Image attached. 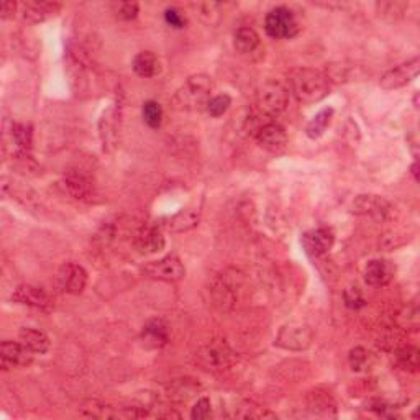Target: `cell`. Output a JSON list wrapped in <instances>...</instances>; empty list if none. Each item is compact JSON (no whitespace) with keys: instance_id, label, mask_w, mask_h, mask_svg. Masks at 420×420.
Masks as SVG:
<instances>
[{"instance_id":"24","label":"cell","mask_w":420,"mask_h":420,"mask_svg":"<svg viewBox=\"0 0 420 420\" xmlns=\"http://www.w3.org/2000/svg\"><path fill=\"white\" fill-rule=\"evenodd\" d=\"M233 45L235 50L241 54H250L260 46V36L253 28L243 27L240 30H237L235 36H233Z\"/></svg>"},{"instance_id":"18","label":"cell","mask_w":420,"mask_h":420,"mask_svg":"<svg viewBox=\"0 0 420 420\" xmlns=\"http://www.w3.org/2000/svg\"><path fill=\"white\" fill-rule=\"evenodd\" d=\"M61 10V6L58 2H43V0H36V2H25L22 6V17L28 23H41L46 22L48 18L58 15Z\"/></svg>"},{"instance_id":"14","label":"cell","mask_w":420,"mask_h":420,"mask_svg":"<svg viewBox=\"0 0 420 420\" xmlns=\"http://www.w3.org/2000/svg\"><path fill=\"white\" fill-rule=\"evenodd\" d=\"M333 243H335V233L332 228H327V227L315 228V230L307 232L306 235L302 237V246H304L307 253L312 256H322L329 253V251L332 250Z\"/></svg>"},{"instance_id":"13","label":"cell","mask_w":420,"mask_h":420,"mask_svg":"<svg viewBox=\"0 0 420 420\" xmlns=\"http://www.w3.org/2000/svg\"><path fill=\"white\" fill-rule=\"evenodd\" d=\"M0 358L2 368H23L33 361V352H30L22 342L6 340L0 345Z\"/></svg>"},{"instance_id":"37","label":"cell","mask_w":420,"mask_h":420,"mask_svg":"<svg viewBox=\"0 0 420 420\" xmlns=\"http://www.w3.org/2000/svg\"><path fill=\"white\" fill-rule=\"evenodd\" d=\"M343 301H345V306L353 310H358L366 306L365 297H363V294L359 292L358 287H348L347 291L343 292Z\"/></svg>"},{"instance_id":"27","label":"cell","mask_w":420,"mask_h":420,"mask_svg":"<svg viewBox=\"0 0 420 420\" xmlns=\"http://www.w3.org/2000/svg\"><path fill=\"white\" fill-rule=\"evenodd\" d=\"M309 410L315 415H324V417H333L335 415V403L329 394L325 393H312L307 399Z\"/></svg>"},{"instance_id":"23","label":"cell","mask_w":420,"mask_h":420,"mask_svg":"<svg viewBox=\"0 0 420 420\" xmlns=\"http://www.w3.org/2000/svg\"><path fill=\"white\" fill-rule=\"evenodd\" d=\"M200 391V384L195 382L190 377H181V380L171 381V384L167 386V396L172 400H179V403H186V400L194 398Z\"/></svg>"},{"instance_id":"19","label":"cell","mask_w":420,"mask_h":420,"mask_svg":"<svg viewBox=\"0 0 420 420\" xmlns=\"http://www.w3.org/2000/svg\"><path fill=\"white\" fill-rule=\"evenodd\" d=\"M394 266L386 260H371L365 268V281L373 287L386 286L394 276Z\"/></svg>"},{"instance_id":"28","label":"cell","mask_w":420,"mask_h":420,"mask_svg":"<svg viewBox=\"0 0 420 420\" xmlns=\"http://www.w3.org/2000/svg\"><path fill=\"white\" fill-rule=\"evenodd\" d=\"M332 117H333V109H324L320 110L319 114H317L314 119L310 120L309 125H307L306 128V133L307 137H309L310 140H317L320 138L322 135L325 133V130L329 128L330 122H332Z\"/></svg>"},{"instance_id":"41","label":"cell","mask_w":420,"mask_h":420,"mask_svg":"<svg viewBox=\"0 0 420 420\" xmlns=\"http://www.w3.org/2000/svg\"><path fill=\"white\" fill-rule=\"evenodd\" d=\"M410 170H412V174H414V177H415V181L419 179V176H417V163H414L412 165V167H410Z\"/></svg>"},{"instance_id":"15","label":"cell","mask_w":420,"mask_h":420,"mask_svg":"<svg viewBox=\"0 0 420 420\" xmlns=\"http://www.w3.org/2000/svg\"><path fill=\"white\" fill-rule=\"evenodd\" d=\"M256 142L266 151L279 153L287 143V135L279 123L268 122L256 130Z\"/></svg>"},{"instance_id":"12","label":"cell","mask_w":420,"mask_h":420,"mask_svg":"<svg viewBox=\"0 0 420 420\" xmlns=\"http://www.w3.org/2000/svg\"><path fill=\"white\" fill-rule=\"evenodd\" d=\"M237 278L228 276L227 273L218 274V276L213 279L212 287H210V292H212L213 297V304L220 306L222 309H230V307L235 306L237 302Z\"/></svg>"},{"instance_id":"33","label":"cell","mask_w":420,"mask_h":420,"mask_svg":"<svg viewBox=\"0 0 420 420\" xmlns=\"http://www.w3.org/2000/svg\"><path fill=\"white\" fill-rule=\"evenodd\" d=\"M348 361H350V366H352L353 371H357V373L366 371L368 368L371 366V353L363 347H357L350 352Z\"/></svg>"},{"instance_id":"16","label":"cell","mask_w":420,"mask_h":420,"mask_svg":"<svg viewBox=\"0 0 420 420\" xmlns=\"http://www.w3.org/2000/svg\"><path fill=\"white\" fill-rule=\"evenodd\" d=\"M63 188L71 197L77 200H89L94 194V184L91 177L81 170H69L63 177Z\"/></svg>"},{"instance_id":"30","label":"cell","mask_w":420,"mask_h":420,"mask_svg":"<svg viewBox=\"0 0 420 420\" xmlns=\"http://www.w3.org/2000/svg\"><path fill=\"white\" fill-rule=\"evenodd\" d=\"M13 142L17 144L18 155H28L31 148V142H33V132L31 127L27 123H13L12 127Z\"/></svg>"},{"instance_id":"40","label":"cell","mask_w":420,"mask_h":420,"mask_svg":"<svg viewBox=\"0 0 420 420\" xmlns=\"http://www.w3.org/2000/svg\"><path fill=\"white\" fill-rule=\"evenodd\" d=\"M15 10H17V3L3 2L2 3V10H0V13H2V18H3V20H6V18L13 17V13H15Z\"/></svg>"},{"instance_id":"26","label":"cell","mask_w":420,"mask_h":420,"mask_svg":"<svg viewBox=\"0 0 420 420\" xmlns=\"http://www.w3.org/2000/svg\"><path fill=\"white\" fill-rule=\"evenodd\" d=\"M199 216H200V212L195 209L181 210L179 213H176V216H172L170 220H167V228H170L171 232L190 230V228L197 225Z\"/></svg>"},{"instance_id":"29","label":"cell","mask_w":420,"mask_h":420,"mask_svg":"<svg viewBox=\"0 0 420 420\" xmlns=\"http://www.w3.org/2000/svg\"><path fill=\"white\" fill-rule=\"evenodd\" d=\"M420 324V309L417 301H412L407 307H404L398 315V325L403 330H410V332H417Z\"/></svg>"},{"instance_id":"2","label":"cell","mask_w":420,"mask_h":420,"mask_svg":"<svg viewBox=\"0 0 420 420\" xmlns=\"http://www.w3.org/2000/svg\"><path fill=\"white\" fill-rule=\"evenodd\" d=\"M212 92V77L207 74H194L176 91L172 104L177 110L195 112L207 107Z\"/></svg>"},{"instance_id":"22","label":"cell","mask_w":420,"mask_h":420,"mask_svg":"<svg viewBox=\"0 0 420 420\" xmlns=\"http://www.w3.org/2000/svg\"><path fill=\"white\" fill-rule=\"evenodd\" d=\"M18 338H20V342L25 345L30 352L36 354H43L50 350L48 335L41 332V330L25 327V329H22L20 333H18Z\"/></svg>"},{"instance_id":"36","label":"cell","mask_w":420,"mask_h":420,"mask_svg":"<svg viewBox=\"0 0 420 420\" xmlns=\"http://www.w3.org/2000/svg\"><path fill=\"white\" fill-rule=\"evenodd\" d=\"M230 105H232V97L228 94H222V96L213 97V99H210L205 109H207L210 115L216 117L217 119V117H222L223 114H225V112L230 109Z\"/></svg>"},{"instance_id":"31","label":"cell","mask_w":420,"mask_h":420,"mask_svg":"<svg viewBox=\"0 0 420 420\" xmlns=\"http://www.w3.org/2000/svg\"><path fill=\"white\" fill-rule=\"evenodd\" d=\"M232 415L238 419H276V415L273 412H269V410L263 407H258V405L251 403L240 404L238 407H235Z\"/></svg>"},{"instance_id":"10","label":"cell","mask_w":420,"mask_h":420,"mask_svg":"<svg viewBox=\"0 0 420 420\" xmlns=\"http://www.w3.org/2000/svg\"><path fill=\"white\" fill-rule=\"evenodd\" d=\"M353 212L358 216H368L377 222H382L389 217L391 204L381 195H358L353 202Z\"/></svg>"},{"instance_id":"32","label":"cell","mask_w":420,"mask_h":420,"mask_svg":"<svg viewBox=\"0 0 420 420\" xmlns=\"http://www.w3.org/2000/svg\"><path fill=\"white\" fill-rule=\"evenodd\" d=\"M143 120L149 128H160L163 122V109L155 100H148L143 104Z\"/></svg>"},{"instance_id":"4","label":"cell","mask_w":420,"mask_h":420,"mask_svg":"<svg viewBox=\"0 0 420 420\" xmlns=\"http://www.w3.org/2000/svg\"><path fill=\"white\" fill-rule=\"evenodd\" d=\"M195 363L207 371L227 370L237 361V354L225 342L216 340L200 347L194 354Z\"/></svg>"},{"instance_id":"38","label":"cell","mask_w":420,"mask_h":420,"mask_svg":"<svg viewBox=\"0 0 420 420\" xmlns=\"http://www.w3.org/2000/svg\"><path fill=\"white\" fill-rule=\"evenodd\" d=\"M193 415L194 420H205L212 415V404H210L209 398H200L195 405L193 407Z\"/></svg>"},{"instance_id":"9","label":"cell","mask_w":420,"mask_h":420,"mask_svg":"<svg viewBox=\"0 0 420 420\" xmlns=\"http://www.w3.org/2000/svg\"><path fill=\"white\" fill-rule=\"evenodd\" d=\"M419 71H420V59L414 58L407 63H403L399 64V66L389 69V71L381 77L380 86L384 89V91H393V89L404 87L419 76Z\"/></svg>"},{"instance_id":"7","label":"cell","mask_w":420,"mask_h":420,"mask_svg":"<svg viewBox=\"0 0 420 420\" xmlns=\"http://www.w3.org/2000/svg\"><path fill=\"white\" fill-rule=\"evenodd\" d=\"M312 340H314V333H312L309 325L289 324L279 330L276 345L283 350H289V352H302V350L310 347Z\"/></svg>"},{"instance_id":"6","label":"cell","mask_w":420,"mask_h":420,"mask_svg":"<svg viewBox=\"0 0 420 420\" xmlns=\"http://www.w3.org/2000/svg\"><path fill=\"white\" fill-rule=\"evenodd\" d=\"M144 276L155 281H165V283H177L184 278L186 269L183 261L177 256L170 255L165 258L151 261L143 268Z\"/></svg>"},{"instance_id":"8","label":"cell","mask_w":420,"mask_h":420,"mask_svg":"<svg viewBox=\"0 0 420 420\" xmlns=\"http://www.w3.org/2000/svg\"><path fill=\"white\" fill-rule=\"evenodd\" d=\"M56 284H58V289L61 292L77 296V294L84 291L87 284L86 269L76 263L63 264L58 274H56Z\"/></svg>"},{"instance_id":"39","label":"cell","mask_w":420,"mask_h":420,"mask_svg":"<svg viewBox=\"0 0 420 420\" xmlns=\"http://www.w3.org/2000/svg\"><path fill=\"white\" fill-rule=\"evenodd\" d=\"M165 20L167 25H171L172 28H177V30H181V28L186 27V17L183 15V12L177 10V8H167L165 12Z\"/></svg>"},{"instance_id":"25","label":"cell","mask_w":420,"mask_h":420,"mask_svg":"<svg viewBox=\"0 0 420 420\" xmlns=\"http://www.w3.org/2000/svg\"><path fill=\"white\" fill-rule=\"evenodd\" d=\"M394 361L400 370L415 373L419 368V350L409 345H400L399 348H396L394 352Z\"/></svg>"},{"instance_id":"1","label":"cell","mask_w":420,"mask_h":420,"mask_svg":"<svg viewBox=\"0 0 420 420\" xmlns=\"http://www.w3.org/2000/svg\"><path fill=\"white\" fill-rule=\"evenodd\" d=\"M289 89L302 104H314L324 99L330 91V79L317 69L301 68L289 74Z\"/></svg>"},{"instance_id":"20","label":"cell","mask_w":420,"mask_h":420,"mask_svg":"<svg viewBox=\"0 0 420 420\" xmlns=\"http://www.w3.org/2000/svg\"><path fill=\"white\" fill-rule=\"evenodd\" d=\"M135 245H137L140 253L153 255L165 248L166 240H165V235H163L161 228L147 227L137 235Z\"/></svg>"},{"instance_id":"17","label":"cell","mask_w":420,"mask_h":420,"mask_svg":"<svg viewBox=\"0 0 420 420\" xmlns=\"http://www.w3.org/2000/svg\"><path fill=\"white\" fill-rule=\"evenodd\" d=\"M12 301L17 304L35 307V309H48L51 306V299L43 287L31 286V284H22L12 294Z\"/></svg>"},{"instance_id":"3","label":"cell","mask_w":420,"mask_h":420,"mask_svg":"<svg viewBox=\"0 0 420 420\" xmlns=\"http://www.w3.org/2000/svg\"><path fill=\"white\" fill-rule=\"evenodd\" d=\"M289 104V89L281 81L269 79L256 94V109L263 117H276L286 110Z\"/></svg>"},{"instance_id":"34","label":"cell","mask_w":420,"mask_h":420,"mask_svg":"<svg viewBox=\"0 0 420 420\" xmlns=\"http://www.w3.org/2000/svg\"><path fill=\"white\" fill-rule=\"evenodd\" d=\"M115 109L107 110L104 117H102L100 120V135H102V142H104V148L105 144L109 147V144L114 143L115 140Z\"/></svg>"},{"instance_id":"21","label":"cell","mask_w":420,"mask_h":420,"mask_svg":"<svg viewBox=\"0 0 420 420\" xmlns=\"http://www.w3.org/2000/svg\"><path fill=\"white\" fill-rule=\"evenodd\" d=\"M133 71L137 73L140 77H155L161 71L160 59H158V56L151 53V51H142V53L135 56Z\"/></svg>"},{"instance_id":"11","label":"cell","mask_w":420,"mask_h":420,"mask_svg":"<svg viewBox=\"0 0 420 420\" xmlns=\"http://www.w3.org/2000/svg\"><path fill=\"white\" fill-rule=\"evenodd\" d=\"M140 340L148 350H160L170 342V327L163 319H149L142 327Z\"/></svg>"},{"instance_id":"35","label":"cell","mask_w":420,"mask_h":420,"mask_svg":"<svg viewBox=\"0 0 420 420\" xmlns=\"http://www.w3.org/2000/svg\"><path fill=\"white\" fill-rule=\"evenodd\" d=\"M112 12H114V15L119 18V20L128 22L133 20V18L138 15L140 7L137 2H119L112 6Z\"/></svg>"},{"instance_id":"5","label":"cell","mask_w":420,"mask_h":420,"mask_svg":"<svg viewBox=\"0 0 420 420\" xmlns=\"http://www.w3.org/2000/svg\"><path fill=\"white\" fill-rule=\"evenodd\" d=\"M264 30L271 38H292L299 33V23L287 7H276L266 15Z\"/></svg>"}]
</instances>
